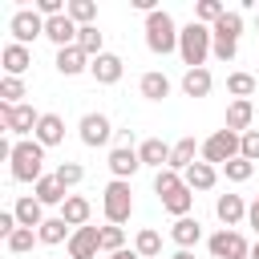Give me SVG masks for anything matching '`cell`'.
Segmentation results:
<instances>
[{
    "label": "cell",
    "mask_w": 259,
    "mask_h": 259,
    "mask_svg": "<svg viewBox=\"0 0 259 259\" xmlns=\"http://www.w3.org/2000/svg\"><path fill=\"white\" fill-rule=\"evenodd\" d=\"M0 125L8 130V138H24V134H36V125H40V113L24 101V105H8V101H0Z\"/></svg>",
    "instance_id": "5"
},
{
    "label": "cell",
    "mask_w": 259,
    "mask_h": 259,
    "mask_svg": "<svg viewBox=\"0 0 259 259\" xmlns=\"http://www.w3.org/2000/svg\"><path fill=\"white\" fill-rule=\"evenodd\" d=\"M178 186H182V174H178V170H170V166H166V170H158V174H154V194H158V198L174 194Z\"/></svg>",
    "instance_id": "36"
},
{
    "label": "cell",
    "mask_w": 259,
    "mask_h": 259,
    "mask_svg": "<svg viewBox=\"0 0 259 259\" xmlns=\"http://www.w3.org/2000/svg\"><path fill=\"white\" fill-rule=\"evenodd\" d=\"M77 138H81V146L97 150V146H109L113 125H109V117H105V113H85V117L77 121Z\"/></svg>",
    "instance_id": "9"
},
{
    "label": "cell",
    "mask_w": 259,
    "mask_h": 259,
    "mask_svg": "<svg viewBox=\"0 0 259 259\" xmlns=\"http://www.w3.org/2000/svg\"><path fill=\"white\" fill-rule=\"evenodd\" d=\"M32 194H36L40 206H65V198H69V190L57 182V174H45V178L32 186Z\"/></svg>",
    "instance_id": "19"
},
{
    "label": "cell",
    "mask_w": 259,
    "mask_h": 259,
    "mask_svg": "<svg viewBox=\"0 0 259 259\" xmlns=\"http://www.w3.org/2000/svg\"><path fill=\"white\" fill-rule=\"evenodd\" d=\"M223 16H227V4H223V0H198V4H194V20L206 24V28H214Z\"/></svg>",
    "instance_id": "32"
},
{
    "label": "cell",
    "mask_w": 259,
    "mask_h": 259,
    "mask_svg": "<svg viewBox=\"0 0 259 259\" xmlns=\"http://www.w3.org/2000/svg\"><path fill=\"white\" fill-rule=\"evenodd\" d=\"M77 49H81L89 61H93V57H101V53H105V32H101L97 24H85V28L77 32Z\"/></svg>",
    "instance_id": "29"
},
{
    "label": "cell",
    "mask_w": 259,
    "mask_h": 259,
    "mask_svg": "<svg viewBox=\"0 0 259 259\" xmlns=\"http://www.w3.org/2000/svg\"><path fill=\"white\" fill-rule=\"evenodd\" d=\"M101 210H105V223H113V227L130 223V214H134V190H130V182L113 178L101 190Z\"/></svg>",
    "instance_id": "4"
},
{
    "label": "cell",
    "mask_w": 259,
    "mask_h": 259,
    "mask_svg": "<svg viewBox=\"0 0 259 259\" xmlns=\"http://www.w3.org/2000/svg\"><path fill=\"white\" fill-rule=\"evenodd\" d=\"M247 227H255V235H259V202L247 206Z\"/></svg>",
    "instance_id": "45"
},
{
    "label": "cell",
    "mask_w": 259,
    "mask_h": 259,
    "mask_svg": "<svg viewBox=\"0 0 259 259\" xmlns=\"http://www.w3.org/2000/svg\"><path fill=\"white\" fill-rule=\"evenodd\" d=\"M53 65H57V73H61V77L89 73V57H85L77 45H73V49H57V61H53Z\"/></svg>",
    "instance_id": "18"
},
{
    "label": "cell",
    "mask_w": 259,
    "mask_h": 259,
    "mask_svg": "<svg viewBox=\"0 0 259 259\" xmlns=\"http://www.w3.org/2000/svg\"><path fill=\"white\" fill-rule=\"evenodd\" d=\"M53 174H57V182H61L65 190H73V186H77V182L85 178V166H81V162H61V166H57Z\"/></svg>",
    "instance_id": "39"
},
{
    "label": "cell",
    "mask_w": 259,
    "mask_h": 259,
    "mask_svg": "<svg viewBox=\"0 0 259 259\" xmlns=\"http://www.w3.org/2000/svg\"><path fill=\"white\" fill-rule=\"evenodd\" d=\"M255 28H259V8H255Z\"/></svg>",
    "instance_id": "49"
},
{
    "label": "cell",
    "mask_w": 259,
    "mask_h": 259,
    "mask_svg": "<svg viewBox=\"0 0 259 259\" xmlns=\"http://www.w3.org/2000/svg\"><path fill=\"white\" fill-rule=\"evenodd\" d=\"M206 251H210V259H251V243L239 231H231V227L214 231L206 239Z\"/></svg>",
    "instance_id": "7"
},
{
    "label": "cell",
    "mask_w": 259,
    "mask_h": 259,
    "mask_svg": "<svg viewBox=\"0 0 259 259\" xmlns=\"http://www.w3.org/2000/svg\"><path fill=\"white\" fill-rule=\"evenodd\" d=\"M146 49L154 53V57H170V53H178V24H174V16L166 12V8H158V12H150L146 16Z\"/></svg>",
    "instance_id": "2"
},
{
    "label": "cell",
    "mask_w": 259,
    "mask_h": 259,
    "mask_svg": "<svg viewBox=\"0 0 259 259\" xmlns=\"http://www.w3.org/2000/svg\"><path fill=\"white\" fill-rule=\"evenodd\" d=\"M77 32H81V24H73V16H69V12H61V16L45 20V36H49L57 49H73V45H77Z\"/></svg>",
    "instance_id": "12"
},
{
    "label": "cell",
    "mask_w": 259,
    "mask_h": 259,
    "mask_svg": "<svg viewBox=\"0 0 259 259\" xmlns=\"http://www.w3.org/2000/svg\"><path fill=\"white\" fill-rule=\"evenodd\" d=\"M210 49H214V36H210L206 24H198V20L182 24V32H178V57H182L186 69H206Z\"/></svg>",
    "instance_id": "1"
},
{
    "label": "cell",
    "mask_w": 259,
    "mask_h": 259,
    "mask_svg": "<svg viewBox=\"0 0 259 259\" xmlns=\"http://www.w3.org/2000/svg\"><path fill=\"white\" fill-rule=\"evenodd\" d=\"M182 182H186L190 190H210V186L219 182V170H214L210 162H202V158H198L190 170H182Z\"/></svg>",
    "instance_id": "25"
},
{
    "label": "cell",
    "mask_w": 259,
    "mask_h": 259,
    "mask_svg": "<svg viewBox=\"0 0 259 259\" xmlns=\"http://www.w3.org/2000/svg\"><path fill=\"white\" fill-rule=\"evenodd\" d=\"M227 93H231L235 101H251V93H255V77H251V73H231V77H227Z\"/></svg>",
    "instance_id": "34"
},
{
    "label": "cell",
    "mask_w": 259,
    "mask_h": 259,
    "mask_svg": "<svg viewBox=\"0 0 259 259\" xmlns=\"http://www.w3.org/2000/svg\"><path fill=\"white\" fill-rule=\"evenodd\" d=\"M89 73H93V81H97V85H117V81H121V73H125V65H121V57H117V53H101V57H93V61H89Z\"/></svg>",
    "instance_id": "13"
},
{
    "label": "cell",
    "mask_w": 259,
    "mask_h": 259,
    "mask_svg": "<svg viewBox=\"0 0 259 259\" xmlns=\"http://www.w3.org/2000/svg\"><path fill=\"white\" fill-rule=\"evenodd\" d=\"M109 259H142V255H138V251H113Z\"/></svg>",
    "instance_id": "46"
},
{
    "label": "cell",
    "mask_w": 259,
    "mask_h": 259,
    "mask_svg": "<svg viewBox=\"0 0 259 259\" xmlns=\"http://www.w3.org/2000/svg\"><path fill=\"white\" fill-rule=\"evenodd\" d=\"M239 158L259 162V130H247V134L239 138Z\"/></svg>",
    "instance_id": "42"
},
{
    "label": "cell",
    "mask_w": 259,
    "mask_h": 259,
    "mask_svg": "<svg viewBox=\"0 0 259 259\" xmlns=\"http://www.w3.org/2000/svg\"><path fill=\"white\" fill-rule=\"evenodd\" d=\"M105 166H109V174H113V178L130 182V178H134V174L142 170V158H138V150H134V146H113V150H109V162H105Z\"/></svg>",
    "instance_id": "11"
},
{
    "label": "cell",
    "mask_w": 259,
    "mask_h": 259,
    "mask_svg": "<svg viewBox=\"0 0 259 259\" xmlns=\"http://www.w3.org/2000/svg\"><path fill=\"white\" fill-rule=\"evenodd\" d=\"M16 227H20V223H16V214H12V210H0V239H4V243L12 239V231H16Z\"/></svg>",
    "instance_id": "44"
},
{
    "label": "cell",
    "mask_w": 259,
    "mask_h": 259,
    "mask_svg": "<svg viewBox=\"0 0 259 259\" xmlns=\"http://www.w3.org/2000/svg\"><path fill=\"white\" fill-rule=\"evenodd\" d=\"M251 121H255V105H251V101H231V105H227V130H231V134L243 138V134L251 130Z\"/></svg>",
    "instance_id": "22"
},
{
    "label": "cell",
    "mask_w": 259,
    "mask_h": 259,
    "mask_svg": "<svg viewBox=\"0 0 259 259\" xmlns=\"http://www.w3.org/2000/svg\"><path fill=\"white\" fill-rule=\"evenodd\" d=\"M210 32L223 36V40H239V36H243V12H239V8H227V16H223Z\"/></svg>",
    "instance_id": "33"
},
{
    "label": "cell",
    "mask_w": 259,
    "mask_h": 259,
    "mask_svg": "<svg viewBox=\"0 0 259 259\" xmlns=\"http://www.w3.org/2000/svg\"><path fill=\"white\" fill-rule=\"evenodd\" d=\"M32 138H36L45 150H49V146H61V142H65V121H61L57 113H40V125H36Z\"/></svg>",
    "instance_id": "23"
},
{
    "label": "cell",
    "mask_w": 259,
    "mask_h": 259,
    "mask_svg": "<svg viewBox=\"0 0 259 259\" xmlns=\"http://www.w3.org/2000/svg\"><path fill=\"white\" fill-rule=\"evenodd\" d=\"M101 251H105V255L125 251V231H121V227H113V223H105V227H101Z\"/></svg>",
    "instance_id": "40"
},
{
    "label": "cell",
    "mask_w": 259,
    "mask_h": 259,
    "mask_svg": "<svg viewBox=\"0 0 259 259\" xmlns=\"http://www.w3.org/2000/svg\"><path fill=\"white\" fill-rule=\"evenodd\" d=\"M89 214H93V206H89V198H81V194H69L65 198V206H61V219L77 231V227H89Z\"/></svg>",
    "instance_id": "26"
},
{
    "label": "cell",
    "mask_w": 259,
    "mask_h": 259,
    "mask_svg": "<svg viewBox=\"0 0 259 259\" xmlns=\"http://www.w3.org/2000/svg\"><path fill=\"white\" fill-rule=\"evenodd\" d=\"M12 214H16V223H20V227H28V231H40V223H45V206L36 202V194H24V198H16Z\"/></svg>",
    "instance_id": "17"
},
{
    "label": "cell",
    "mask_w": 259,
    "mask_h": 259,
    "mask_svg": "<svg viewBox=\"0 0 259 259\" xmlns=\"http://www.w3.org/2000/svg\"><path fill=\"white\" fill-rule=\"evenodd\" d=\"M251 259H259V239H255V243H251Z\"/></svg>",
    "instance_id": "48"
},
{
    "label": "cell",
    "mask_w": 259,
    "mask_h": 259,
    "mask_svg": "<svg viewBox=\"0 0 259 259\" xmlns=\"http://www.w3.org/2000/svg\"><path fill=\"white\" fill-rule=\"evenodd\" d=\"M255 202H259V198H255Z\"/></svg>",
    "instance_id": "50"
},
{
    "label": "cell",
    "mask_w": 259,
    "mask_h": 259,
    "mask_svg": "<svg viewBox=\"0 0 259 259\" xmlns=\"http://www.w3.org/2000/svg\"><path fill=\"white\" fill-rule=\"evenodd\" d=\"M24 97H28L24 77H4V81H0V101H8V105H24Z\"/></svg>",
    "instance_id": "35"
},
{
    "label": "cell",
    "mask_w": 259,
    "mask_h": 259,
    "mask_svg": "<svg viewBox=\"0 0 259 259\" xmlns=\"http://www.w3.org/2000/svg\"><path fill=\"white\" fill-rule=\"evenodd\" d=\"M170 259H194V251H174Z\"/></svg>",
    "instance_id": "47"
},
{
    "label": "cell",
    "mask_w": 259,
    "mask_h": 259,
    "mask_svg": "<svg viewBox=\"0 0 259 259\" xmlns=\"http://www.w3.org/2000/svg\"><path fill=\"white\" fill-rule=\"evenodd\" d=\"M36 239H40L45 247H57V243H69V239H73V227H69V223L57 214V219H45V223H40Z\"/></svg>",
    "instance_id": "28"
},
{
    "label": "cell",
    "mask_w": 259,
    "mask_h": 259,
    "mask_svg": "<svg viewBox=\"0 0 259 259\" xmlns=\"http://www.w3.org/2000/svg\"><path fill=\"white\" fill-rule=\"evenodd\" d=\"M170 150H174V146H166L162 138H146V142L138 146V158H142V166L166 170V166H170Z\"/></svg>",
    "instance_id": "16"
},
{
    "label": "cell",
    "mask_w": 259,
    "mask_h": 259,
    "mask_svg": "<svg viewBox=\"0 0 259 259\" xmlns=\"http://www.w3.org/2000/svg\"><path fill=\"white\" fill-rule=\"evenodd\" d=\"M170 239L178 243V251H190V247L202 239V223H198V219H190V214H186V219H174Z\"/></svg>",
    "instance_id": "20"
},
{
    "label": "cell",
    "mask_w": 259,
    "mask_h": 259,
    "mask_svg": "<svg viewBox=\"0 0 259 259\" xmlns=\"http://www.w3.org/2000/svg\"><path fill=\"white\" fill-rule=\"evenodd\" d=\"M223 174H227V182H247V178L255 174V162L235 158V162H227V166H223Z\"/></svg>",
    "instance_id": "41"
},
{
    "label": "cell",
    "mask_w": 259,
    "mask_h": 259,
    "mask_svg": "<svg viewBox=\"0 0 259 259\" xmlns=\"http://www.w3.org/2000/svg\"><path fill=\"white\" fill-rule=\"evenodd\" d=\"M138 89H142L146 101H162V97H170V77H166L162 69H150V73H142Z\"/></svg>",
    "instance_id": "21"
},
{
    "label": "cell",
    "mask_w": 259,
    "mask_h": 259,
    "mask_svg": "<svg viewBox=\"0 0 259 259\" xmlns=\"http://www.w3.org/2000/svg\"><path fill=\"white\" fill-rule=\"evenodd\" d=\"M214 36V32H210ZM235 53H239V40H223V36H214V49H210V57H219L223 65L227 61H235Z\"/></svg>",
    "instance_id": "43"
},
{
    "label": "cell",
    "mask_w": 259,
    "mask_h": 259,
    "mask_svg": "<svg viewBox=\"0 0 259 259\" xmlns=\"http://www.w3.org/2000/svg\"><path fill=\"white\" fill-rule=\"evenodd\" d=\"M162 206H166V214H174V219H186V214H190V206H194V190L182 182L174 194H166V198H162Z\"/></svg>",
    "instance_id": "30"
},
{
    "label": "cell",
    "mask_w": 259,
    "mask_h": 259,
    "mask_svg": "<svg viewBox=\"0 0 259 259\" xmlns=\"http://www.w3.org/2000/svg\"><path fill=\"white\" fill-rule=\"evenodd\" d=\"M65 247H69V259H97V251H101V227H77Z\"/></svg>",
    "instance_id": "10"
},
{
    "label": "cell",
    "mask_w": 259,
    "mask_h": 259,
    "mask_svg": "<svg viewBox=\"0 0 259 259\" xmlns=\"http://www.w3.org/2000/svg\"><path fill=\"white\" fill-rule=\"evenodd\" d=\"M235 158H239V134H231L227 125L214 130V134L202 142V162H210V166H227V162H235Z\"/></svg>",
    "instance_id": "6"
},
{
    "label": "cell",
    "mask_w": 259,
    "mask_h": 259,
    "mask_svg": "<svg viewBox=\"0 0 259 259\" xmlns=\"http://www.w3.org/2000/svg\"><path fill=\"white\" fill-rule=\"evenodd\" d=\"M210 89H214L210 69H186V73H182V93H186V97H206Z\"/></svg>",
    "instance_id": "27"
},
{
    "label": "cell",
    "mask_w": 259,
    "mask_h": 259,
    "mask_svg": "<svg viewBox=\"0 0 259 259\" xmlns=\"http://www.w3.org/2000/svg\"><path fill=\"white\" fill-rule=\"evenodd\" d=\"M12 178L16 182H40L45 178V146L36 142V138H20L16 142V150H12Z\"/></svg>",
    "instance_id": "3"
},
{
    "label": "cell",
    "mask_w": 259,
    "mask_h": 259,
    "mask_svg": "<svg viewBox=\"0 0 259 259\" xmlns=\"http://www.w3.org/2000/svg\"><path fill=\"white\" fill-rule=\"evenodd\" d=\"M32 243H40V239H36V231H28V227H16V231H12V239H8L4 247H8L12 255H28V251H32Z\"/></svg>",
    "instance_id": "37"
},
{
    "label": "cell",
    "mask_w": 259,
    "mask_h": 259,
    "mask_svg": "<svg viewBox=\"0 0 259 259\" xmlns=\"http://www.w3.org/2000/svg\"><path fill=\"white\" fill-rule=\"evenodd\" d=\"M198 154H202V146L194 142V138H182V142H174V150H170V170H190L194 162H198Z\"/></svg>",
    "instance_id": "24"
},
{
    "label": "cell",
    "mask_w": 259,
    "mask_h": 259,
    "mask_svg": "<svg viewBox=\"0 0 259 259\" xmlns=\"http://www.w3.org/2000/svg\"><path fill=\"white\" fill-rule=\"evenodd\" d=\"M8 32H12V45H32L36 36H45V16L36 8H16L12 20H8Z\"/></svg>",
    "instance_id": "8"
},
{
    "label": "cell",
    "mask_w": 259,
    "mask_h": 259,
    "mask_svg": "<svg viewBox=\"0 0 259 259\" xmlns=\"http://www.w3.org/2000/svg\"><path fill=\"white\" fill-rule=\"evenodd\" d=\"M214 214H219L223 227L235 231V227L247 219V202H243V194H219V198H214Z\"/></svg>",
    "instance_id": "14"
},
{
    "label": "cell",
    "mask_w": 259,
    "mask_h": 259,
    "mask_svg": "<svg viewBox=\"0 0 259 259\" xmlns=\"http://www.w3.org/2000/svg\"><path fill=\"white\" fill-rule=\"evenodd\" d=\"M69 16H73V24H93L97 20V4L93 0H69Z\"/></svg>",
    "instance_id": "38"
},
{
    "label": "cell",
    "mask_w": 259,
    "mask_h": 259,
    "mask_svg": "<svg viewBox=\"0 0 259 259\" xmlns=\"http://www.w3.org/2000/svg\"><path fill=\"white\" fill-rule=\"evenodd\" d=\"M0 65H4V77H24L28 65H32V53H28L24 45H4Z\"/></svg>",
    "instance_id": "15"
},
{
    "label": "cell",
    "mask_w": 259,
    "mask_h": 259,
    "mask_svg": "<svg viewBox=\"0 0 259 259\" xmlns=\"http://www.w3.org/2000/svg\"><path fill=\"white\" fill-rule=\"evenodd\" d=\"M134 251H138L142 259H158V255H162V235H158L154 227H142V231L134 235Z\"/></svg>",
    "instance_id": "31"
}]
</instances>
